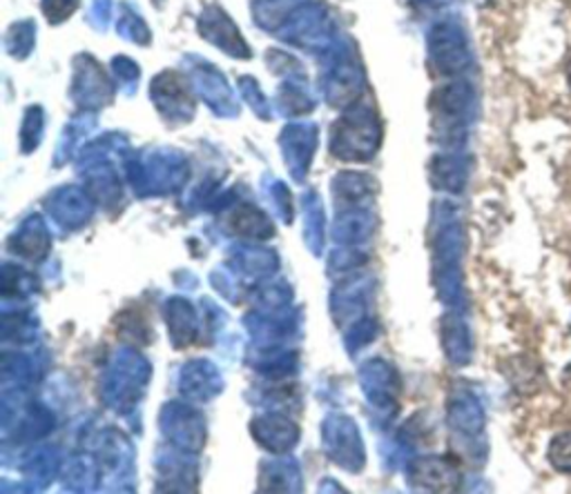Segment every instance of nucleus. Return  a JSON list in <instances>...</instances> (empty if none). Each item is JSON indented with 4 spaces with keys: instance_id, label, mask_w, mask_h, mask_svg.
Wrapping results in <instances>:
<instances>
[{
    "instance_id": "f03ea898",
    "label": "nucleus",
    "mask_w": 571,
    "mask_h": 494,
    "mask_svg": "<svg viewBox=\"0 0 571 494\" xmlns=\"http://www.w3.org/2000/svg\"><path fill=\"white\" fill-rule=\"evenodd\" d=\"M567 81H569V87H571V61L567 63Z\"/></svg>"
},
{
    "instance_id": "f257e3e1",
    "label": "nucleus",
    "mask_w": 571,
    "mask_h": 494,
    "mask_svg": "<svg viewBox=\"0 0 571 494\" xmlns=\"http://www.w3.org/2000/svg\"><path fill=\"white\" fill-rule=\"evenodd\" d=\"M549 464L564 474H571V432H562L554 436L551 446H549Z\"/></svg>"
}]
</instances>
